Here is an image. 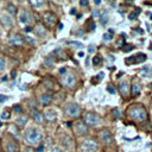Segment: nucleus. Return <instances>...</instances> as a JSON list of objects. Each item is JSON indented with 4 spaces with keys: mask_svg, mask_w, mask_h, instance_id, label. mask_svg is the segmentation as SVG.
I'll use <instances>...</instances> for the list:
<instances>
[{
    "mask_svg": "<svg viewBox=\"0 0 152 152\" xmlns=\"http://www.w3.org/2000/svg\"><path fill=\"white\" fill-rule=\"evenodd\" d=\"M51 100H52V96H51L50 94H48V93H44V94H42V95L39 96V101H40L43 104H48V103H50Z\"/></svg>",
    "mask_w": 152,
    "mask_h": 152,
    "instance_id": "obj_17",
    "label": "nucleus"
},
{
    "mask_svg": "<svg viewBox=\"0 0 152 152\" xmlns=\"http://www.w3.org/2000/svg\"><path fill=\"white\" fill-rule=\"evenodd\" d=\"M24 42V38L20 34H12L10 38V43L12 45H21Z\"/></svg>",
    "mask_w": 152,
    "mask_h": 152,
    "instance_id": "obj_12",
    "label": "nucleus"
},
{
    "mask_svg": "<svg viewBox=\"0 0 152 152\" xmlns=\"http://www.w3.org/2000/svg\"><path fill=\"white\" fill-rule=\"evenodd\" d=\"M150 17H151V19H152V14H150Z\"/></svg>",
    "mask_w": 152,
    "mask_h": 152,
    "instance_id": "obj_51",
    "label": "nucleus"
},
{
    "mask_svg": "<svg viewBox=\"0 0 152 152\" xmlns=\"http://www.w3.org/2000/svg\"><path fill=\"white\" fill-rule=\"evenodd\" d=\"M0 127H1V122H0Z\"/></svg>",
    "mask_w": 152,
    "mask_h": 152,
    "instance_id": "obj_52",
    "label": "nucleus"
},
{
    "mask_svg": "<svg viewBox=\"0 0 152 152\" xmlns=\"http://www.w3.org/2000/svg\"><path fill=\"white\" fill-rule=\"evenodd\" d=\"M1 119H4V120H7V119H10V113L8 112H2V114H1Z\"/></svg>",
    "mask_w": 152,
    "mask_h": 152,
    "instance_id": "obj_33",
    "label": "nucleus"
},
{
    "mask_svg": "<svg viewBox=\"0 0 152 152\" xmlns=\"http://www.w3.org/2000/svg\"><path fill=\"white\" fill-rule=\"evenodd\" d=\"M24 40H26V42H28L30 44H34V39H32L31 37H28V36H26V37H24Z\"/></svg>",
    "mask_w": 152,
    "mask_h": 152,
    "instance_id": "obj_36",
    "label": "nucleus"
},
{
    "mask_svg": "<svg viewBox=\"0 0 152 152\" xmlns=\"http://www.w3.org/2000/svg\"><path fill=\"white\" fill-rule=\"evenodd\" d=\"M75 129H76V132H77L78 134H86V133L88 132V126H87L84 122L78 121V122L76 124V126H75Z\"/></svg>",
    "mask_w": 152,
    "mask_h": 152,
    "instance_id": "obj_11",
    "label": "nucleus"
},
{
    "mask_svg": "<svg viewBox=\"0 0 152 152\" xmlns=\"http://www.w3.org/2000/svg\"><path fill=\"white\" fill-rule=\"evenodd\" d=\"M59 72H61V75H63V74L66 72V69L65 68H62V69H59Z\"/></svg>",
    "mask_w": 152,
    "mask_h": 152,
    "instance_id": "obj_43",
    "label": "nucleus"
},
{
    "mask_svg": "<svg viewBox=\"0 0 152 152\" xmlns=\"http://www.w3.org/2000/svg\"><path fill=\"white\" fill-rule=\"evenodd\" d=\"M65 113H66V115L70 116V118H77V116L80 115V113H81V108H80V106H78L77 103L70 102V103H68L66 107H65Z\"/></svg>",
    "mask_w": 152,
    "mask_h": 152,
    "instance_id": "obj_3",
    "label": "nucleus"
},
{
    "mask_svg": "<svg viewBox=\"0 0 152 152\" xmlns=\"http://www.w3.org/2000/svg\"><path fill=\"white\" fill-rule=\"evenodd\" d=\"M6 152H18V145L14 141H8L6 145Z\"/></svg>",
    "mask_w": 152,
    "mask_h": 152,
    "instance_id": "obj_18",
    "label": "nucleus"
},
{
    "mask_svg": "<svg viewBox=\"0 0 152 152\" xmlns=\"http://www.w3.org/2000/svg\"><path fill=\"white\" fill-rule=\"evenodd\" d=\"M0 18H1V23H2L5 26H11V25H12V23H13L12 17H11L8 13H1Z\"/></svg>",
    "mask_w": 152,
    "mask_h": 152,
    "instance_id": "obj_13",
    "label": "nucleus"
},
{
    "mask_svg": "<svg viewBox=\"0 0 152 152\" xmlns=\"http://www.w3.org/2000/svg\"><path fill=\"white\" fill-rule=\"evenodd\" d=\"M84 122H86V125H89V126H96L100 124V116L96 113L88 112L84 115Z\"/></svg>",
    "mask_w": 152,
    "mask_h": 152,
    "instance_id": "obj_5",
    "label": "nucleus"
},
{
    "mask_svg": "<svg viewBox=\"0 0 152 152\" xmlns=\"http://www.w3.org/2000/svg\"><path fill=\"white\" fill-rule=\"evenodd\" d=\"M7 99H8L7 96H5V95H0V103H2V102H5V101H6Z\"/></svg>",
    "mask_w": 152,
    "mask_h": 152,
    "instance_id": "obj_39",
    "label": "nucleus"
},
{
    "mask_svg": "<svg viewBox=\"0 0 152 152\" xmlns=\"http://www.w3.org/2000/svg\"><path fill=\"white\" fill-rule=\"evenodd\" d=\"M108 11L107 10H104L101 14H100V23L102 24V25H106L107 24V21H108Z\"/></svg>",
    "mask_w": 152,
    "mask_h": 152,
    "instance_id": "obj_19",
    "label": "nucleus"
},
{
    "mask_svg": "<svg viewBox=\"0 0 152 152\" xmlns=\"http://www.w3.org/2000/svg\"><path fill=\"white\" fill-rule=\"evenodd\" d=\"M103 75H104V74H103V72L101 71L100 74H97V75H96V77H94V78L91 80V82H93V83H96V82H99V81H101V80L103 78Z\"/></svg>",
    "mask_w": 152,
    "mask_h": 152,
    "instance_id": "obj_25",
    "label": "nucleus"
},
{
    "mask_svg": "<svg viewBox=\"0 0 152 152\" xmlns=\"http://www.w3.org/2000/svg\"><path fill=\"white\" fill-rule=\"evenodd\" d=\"M31 114H32L33 120H34L37 124H42V122H43V114H42L40 112H38L37 109H33V110L31 112Z\"/></svg>",
    "mask_w": 152,
    "mask_h": 152,
    "instance_id": "obj_14",
    "label": "nucleus"
},
{
    "mask_svg": "<svg viewBox=\"0 0 152 152\" xmlns=\"http://www.w3.org/2000/svg\"><path fill=\"white\" fill-rule=\"evenodd\" d=\"M112 38H113V36H112V34H109L108 32L103 34V39H104V40H112Z\"/></svg>",
    "mask_w": 152,
    "mask_h": 152,
    "instance_id": "obj_34",
    "label": "nucleus"
},
{
    "mask_svg": "<svg viewBox=\"0 0 152 152\" xmlns=\"http://www.w3.org/2000/svg\"><path fill=\"white\" fill-rule=\"evenodd\" d=\"M95 4H96V5H100V4H101V0H95Z\"/></svg>",
    "mask_w": 152,
    "mask_h": 152,
    "instance_id": "obj_48",
    "label": "nucleus"
},
{
    "mask_svg": "<svg viewBox=\"0 0 152 152\" xmlns=\"http://www.w3.org/2000/svg\"><path fill=\"white\" fill-rule=\"evenodd\" d=\"M128 114L131 118L138 121H142L146 119V110L141 106H133L128 109Z\"/></svg>",
    "mask_w": 152,
    "mask_h": 152,
    "instance_id": "obj_2",
    "label": "nucleus"
},
{
    "mask_svg": "<svg viewBox=\"0 0 152 152\" xmlns=\"http://www.w3.org/2000/svg\"><path fill=\"white\" fill-rule=\"evenodd\" d=\"M112 114H113V116H114V118H120V109L114 108V109L112 110Z\"/></svg>",
    "mask_w": 152,
    "mask_h": 152,
    "instance_id": "obj_29",
    "label": "nucleus"
},
{
    "mask_svg": "<svg viewBox=\"0 0 152 152\" xmlns=\"http://www.w3.org/2000/svg\"><path fill=\"white\" fill-rule=\"evenodd\" d=\"M61 80H62V84L65 86V87H68V88L74 87L75 83H76V76H75L74 74H71V72H65V74H63Z\"/></svg>",
    "mask_w": 152,
    "mask_h": 152,
    "instance_id": "obj_4",
    "label": "nucleus"
},
{
    "mask_svg": "<svg viewBox=\"0 0 152 152\" xmlns=\"http://www.w3.org/2000/svg\"><path fill=\"white\" fill-rule=\"evenodd\" d=\"M139 13H140V8H138V11H135V12L129 13V14H128V19H129V20H133V19H134Z\"/></svg>",
    "mask_w": 152,
    "mask_h": 152,
    "instance_id": "obj_26",
    "label": "nucleus"
},
{
    "mask_svg": "<svg viewBox=\"0 0 152 152\" xmlns=\"http://www.w3.org/2000/svg\"><path fill=\"white\" fill-rule=\"evenodd\" d=\"M83 56H84V52L83 51H80L78 52V57H83Z\"/></svg>",
    "mask_w": 152,
    "mask_h": 152,
    "instance_id": "obj_46",
    "label": "nucleus"
},
{
    "mask_svg": "<svg viewBox=\"0 0 152 152\" xmlns=\"http://www.w3.org/2000/svg\"><path fill=\"white\" fill-rule=\"evenodd\" d=\"M25 140L28 145H37L42 140V132L38 128L31 127L25 132Z\"/></svg>",
    "mask_w": 152,
    "mask_h": 152,
    "instance_id": "obj_1",
    "label": "nucleus"
},
{
    "mask_svg": "<svg viewBox=\"0 0 152 152\" xmlns=\"http://www.w3.org/2000/svg\"><path fill=\"white\" fill-rule=\"evenodd\" d=\"M25 31H26V32H31V27H30V26H26V27H25Z\"/></svg>",
    "mask_w": 152,
    "mask_h": 152,
    "instance_id": "obj_45",
    "label": "nucleus"
},
{
    "mask_svg": "<svg viewBox=\"0 0 152 152\" xmlns=\"http://www.w3.org/2000/svg\"><path fill=\"white\" fill-rule=\"evenodd\" d=\"M12 77H15V71H12Z\"/></svg>",
    "mask_w": 152,
    "mask_h": 152,
    "instance_id": "obj_49",
    "label": "nucleus"
},
{
    "mask_svg": "<svg viewBox=\"0 0 152 152\" xmlns=\"http://www.w3.org/2000/svg\"><path fill=\"white\" fill-rule=\"evenodd\" d=\"M2 81H7V76H4L2 77Z\"/></svg>",
    "mask_w": 152,
    "mask_h": 152,
    "instance_id": "obj_50",
    "label": "nucleus"
},
{
    "mask_svg": "<svg viewBox=\"0 0 152 152\" xmlns=\"http://www.w3.org/2000/svg\"><path fill=\"white\" fill-rule=\"evenodd\" d=\"M140 91H141V86H140V83H134V84L132 86V95H133V96H137V95L140 94Z\"/></svg>",
    "mask_w": 152,
    "mask_h": 152,
    "instance_id": "obj_20",
    "label": "nucleus"
},
{
    "mask_svg": "<svg viewBox=\"0 0 152 152\" xmlns=\"http://www.w3.org/2000/svg\"><path fill=\"white\" fill-rule=\"evenodd\" d=\"M43 20H44V23H45L48 26H53V25L57 23V19H56L55 14H52V13H50V12L44 13Z\"/></svg>",
    "mask_w": 152,
    "mask_h": 152,
    "instance_id": "obj_8",
    "label": "nucleus"
},
{
    "mask_svg": "<svg viewBox=\"0 0 152 152\" xmlns=\"http://www.w3.org/2000/svg\"><path fill=\"white\" fill-rule=\"evenodd\" d=\"M145 61H146L145 53H138V55H134V56L128 57V58L125 61V63L128 64V65H131V64H135V63H142V62H145Z\"/></svg>",
    "mask_w": 152,
    "mask_h": 152,
    "instance_id": "obj_7",
    "label": "nucleus"
},
{
    "mask_svg": "<svg viewBox=\"0 0 152 152\" xmlns=\"http://www.w3.org/2000/svg\"><path fill=\"white\" fill-rule=\"evenodd\" d=\"M34 32H36L38 36H40V37H43V36H45V34H46V31L44 30L43 25H37V26H36V28H34Z\"/></svg>",
    "mask_w": 152,
    "mask_h": 152,
    "instance_id": "obj_22",
    "label": "nucleus"
},
{
    "mask_svg": "<svg viewBox=\"0 0 152 152\" xmlns=\"http://www.w3.org/2000/svg\"><path fill=\"white\" fill-rule=\"evenodd\" d=\"M37 151H38V152H43V151H44V146H43V145H39L38 148H37Z\"/></svg>",
    "mask_w": 152,
    "mask_h": 152,
    "instance_id": "obj_42",
    "label": "nucleus"
},
{
    "mask_svg": "<svg viewBox=\"0 0 152 152\" xmlns=\"http://www.w3.org/2000/svg\"><path fill=\"white\" fill-rule=\"evenodd\" d=\"M5 65H6V59L2 56H0V71L5 68Z\"/></svg>",
    "mask_w": 152,
    "mask_h": 152,
    "instance_id": "obj_28",
    "label": "nucleus"
},
{
    "mask_svg": "<svg viewBox=\"0 0 152 152\" xmlns=\"http://www.w3.org/2000/svg\"><path fill=\"white\" fill-rule=\"evenodd\" d=\"M97 150V142L94 139H86L82 144L83 152H95Z\"/></svg>",
    "mask_w": 152,
    "mask_h": 152,
    "instance_id": "obj_6",
    "label": "nucleus"
},
{
    "mask_svg": "<svg viewBox=\"0 0 152 152\" xmlns=\"http://www.w3.org/2000/svg\"><path fill=\"white\" fill-rule=\"evenodd\" d=\"M107 91L110 93V94H115V88H114V86L108 84V87H107Z\"/></svg>",
    "mask_w": 152,
    "mask_h": 152,
    "instance_id": "obj_31",
    "label": "nucleus"
},
{
    "mask_svg": "<svg viewBox=\"0 0 152 152\" xmlns=\"http://www.w3.org/2000/svg\"><path fill=\"white\" fill-rule=\"evenodd\" d=\"M31 5H33L36 7H40V6L44 5V2L43 1H31Z\"/></svg>",
    "mask_w": 152,
    "mask_h": 152,
    "instance_id": "obj_32",
    "label": "nucleus"
},
{
    "mask_svg": "<svg viewBox=\"0 0 152 152\" xmlns=\"http://www.w3.org/2000/svg\"><path fill=\"white\" fill-rule=\"evenodd\" d=\"M31 19H32V17H31L30 12L26 11V10H23L21 13H20V15H19V21L21 24H28L31 21Z\"/></svg>",
    "mask_w": 152,
    "mask_h": 152,
    "instance_id": "obj_10",
    "label": "nucleus"
},
{
    "mask_svg": "<svg viewBox=\"0 0 152 152\" xmlns=\"http://www.w3.org/2000/svg\"><path fill=\"white\" fill-rule=\"evenodd\" d=\"M50 152H64L61 147H57V146H55V147H52L51 150H50Z\"/></svg>",
    "mask_w": 152,
    "mask_h": 152,
    "instance_id": "obj_35",
    "label": "nucleus"
},
{
    "mask_svg": "<svg viewBox=\"0 0 152 152\" xmlns=\"http://www.w3.org/2000/svg\"><path fill=\"white\" fill-rule=\"evenodd\" d=\"M80 5H82V6H87V5H88V1H80Z\"/></svg>",
    "mask_w": 152,
    "mask_h": 152,
    "instance_id": "obj_44",
    "label": "nucleus"
},
{
    "mask_svg": "<svg viewBox=\"0 0 152 152\" xmlns=\"http://www.w3.org/2000/svg\"><path fill=\"white\" fill-rule=\"evenodd\" d=\"M119 90L122 95H127L128 94V82L127 81H121L119 83Z\"/></svg>",
    "mask_w": 152,
    "mask_h": 152,
    "instance_id": "obj_15",
    "label": "nucleus"
},
{
    "mask_svg": "<svg viewBox=\"0 0 152 152\" xmlns=\"http://www.w3.org/2000/svg\"><path fill=\"white\" fill-rule=\"evenodd\" d=\"M27 120H28V118H27L26 115H20V116L17 119V125H18V127H24V125L27 122Z\"/></svg>",
    "mask_w": 152,
    "mask_h": 152,
    "instance_id": "obj_21",
    "label": "nucleus"
},
{
    "mask_svg": "<svg viewBox=\"0 0 152 152\" xmlns=\"http://www.w3.org/2000/svg\"><path fill=\"white\" fill-rule=\"evenodd\" d=\"M75 13H76V10H75V8H72V10L70 11V14H75Z\"/></svg>",
    "mask_w": 152,
    "mask_h": 152,
    "instance_id": "obj_47",
    "label": "nucleus"
},
{
    "mask_svg": "<svg viewBox=\"0 0 152 152\" xmlns=\"http://www.w3.org/2000/svg\"><path fill=\"white\" fill-rule=\"evenodd\" d=\"M45 118H46L49 121H55V120L57 119V113H56V110H53V109H48V110L45 112Z\"/></svg>",
    "mask_w": 152,
    "mask_h": 152,
    "instance_id": "obj_16",
    "label": "nucleus"
},
{
    "mask_svg": "<svg viewBox=\"0 0 152 152\" xmlns=\"http://www.w3.org/2000/svg\"><path fill=\"white\" fill-rule=\"evenodd\" d=\"M132 50H133V45H131V44L129 45H125L124 49H122L124 52H128V51H132Z\"/></svg>",
    "mask_w": 152,
    "mask_h": 152,
    "instance_id": "obj_30",
    "label": "nucleus"
},
{
    "mask_svg": "<svg viewBox=\"0 0 152 152\" xmlns=\"http://www.w3.org/2000/svg\"><path fill=\"white\" fill-rule=\"evenodd\" d=\"M14 110L18 112V113H21V108H20L19 106H14Z\"/></svg>",
    "mask_w": 152,
    "mask_h": 152,
    "instance_id": "obj_41",
    "label": "nucleus"
},
{
    "mask_svg": "<svg viewBox=\"0 0 152 152\" xmlns=\"http://www.w3.org/2000/svg\"><path fill=\"white\" fill-rule=\"evenodd\" d=\"M69 44H70V45H72V46H76L77 49L83 48V44H82V43H80V42H75V40H72V42H69Z\"/></svg>",
    "mask_w": 152,
    "mask_h": 152,
    "instance_id": "obj_27",
    "label": "nucleus"
},
{
    "mask_svg": "<svg viewBox=\"0 0 152 152\" xmlns=\"http://www.w3.org/2000/svg\"><path fill=\"white\" fill-rule=\"evenodd\" d=\"M6 8H7V11H8L11 14H15V12H17V10H15V6H14V5H12V4H7Z\"/></svg>",
    "mask_w": 152,
    "mask_h": 152,
    "instance_id": "obj_23",
    "label": "nucleus"
},
{
    "mask_svg": "<svg viewBox=\"0 0 152 152\" xmlns=\"http://www.w3.org/2000/svg\"><path fill=\"white\" fill-rule=\"evenodd\" d=\"M94 51H95V49H94V46H93V45L88 46V52H89V53H93Z\"/></svg>",
    "mask_w": 152,
    "mask_h": 152,
    "instance_id": "obj_40",
    "label": "nucleus"
},
{
    "mask_svg": "<svg viewBox=\"0 0 152 152\" xmlns=\"http://www.w3.org/2000/svg\"><path fill=\"white\" fill-rule=\"evenodd\" d=\"M44 63H45L48 66H50V65L52 64V61H50V57H45V59H44Z\"/></svg>",
    "mask_w": 152,
    "mask_h": 152,
    "instance_id": "obj_38",
    "label": "nucleus"
},
{
    "mask_svg": "<svg viewBox=\"0 0 152 152\" xmlns=\"http://www.w3.org/2000/svg\"><path fill=\"white\" fill-rule=\"evenodd\" d=\"M102 63V57L101 56H95V57H93V64L94 65H99V64H101Z\"/></svg>",
    "mask_w": 152,
    "mask_h": 152,
    "instance_id": "obj_24",
    "label": "nucleus"
},
{
    "mask_svg": "<svg viewBox=\"0 0 152 152\" xmlns=\"http://www.w3.org/2000/svg\"><path fill=\"white\" fill-rule=\"evenodd\" d=\"M100 14H101L100 10H97V8L93 10V15H94V17H100Z\"/></svg>",
    "mask_w": 152,
    "mask_h": 152,
    "instance_id": "obj_37",
    "label": "nucleus"
},
{
    "mask_svg": "<svg viewBox=\"0 0 152 152\" xmlns=\"http://www.w3.org/2000/svg\"><path fill=\"white\" fill-rule=\"evenodd\" d=\"M100 140H101L102 142H104V144H109V142H112L113 138H112L110 132H109L108 129H102V131L100 132Z\"/></svg>",
    "mask_w": 152,
    "mask_h": 152,
    "instance_id": "obj_9",
    "label": "nucleus"
}]
</instances>
